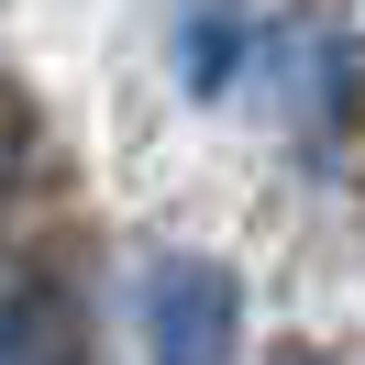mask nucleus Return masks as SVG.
Listing matches in <instances>:
<instances>
[{
  "mask_svg": "<svg viewBox=\"0 0 365 365\" xmlns=\"http://www.w3.org/2000/svg\"><path fill=\"white\" fill-rule=\"evenodd\" d=\"M288 365H332V354H288Z\"/></svg>",
  "mask_w": 365,
  "mask_h": 365,
  "instance_id": "nucleus-3",
  "label": "nucleus"
},
{
  "mask_svg": "<svg viewBox=\"0 0 365 365\" xmlns=\"http://www.w3.org/2000/svg\"><path fill=\"white\" fill-rule=\"evenodd\" d=\"M244 332V288L222 255H155L144 266V354L155 365H222Z\"/></svg>",
  "mask_w": 365,
  "mask_h": 365,
  "instance_id": "nucleus-1",
  "label": "nucleus"
},
{
  "mask_svg": "<svg viewBox=\"0 0 365 365\" xmlns=\"http://www.w3.org/2000/svg\"><path fill=\"white\" fill-rule=\"evenodd\" d=\"M0 365H78V321L56 288H11L0 299Z\"/></svg>",
  "mask_w": 365,
  "mask_h": 365,
  "instance_id": "nucleus-2",
  "label": "nucleus"
}]
</instances>
